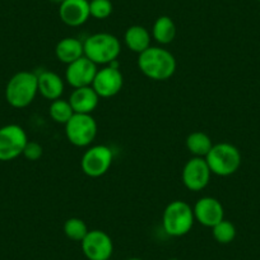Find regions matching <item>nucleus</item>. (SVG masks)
<instances>
[{"mask_svg":"<svg viewBox=\"0 0 260 260\" xmlns=\"http://www.w3.org/2000/svg\"><path fill=\"white\" fill-rule=\"evenodd\" d=\"M138 68L152 81H167L176 72V59L169 50L151 46L139 54Z\"/></svg>","mask_w":260,"mask_h":260,"instance_id":"f257e3e1","label":"nucleus"},{"mask_svg":"<svg viewBox=\"0 0 260 260\" xmlns=\"http://www.w3.org/2000/svg\"><path fill=\"white\" fill-rule=\"evenodd\" d=\"M39 93L37 74L32 72H18L9 79L6 88L7 102L14 109H24L34 102Z\"/></svg>","mask_w":260,"mask_h":260,"instance_id":"f03ea898","label":"nucleus"},{"mask_svg":"<svg viewBox=\"0 0 260 260\" xmlns=\"http://www.w3.org/2000/svg\"><path fill=\"white\" fill-rule=\"evenodd\" d=\"M84 56L99 65H107L116 61L121 52L119 39L111 34L101 32L87 37L83 42Z\"/></svg>","mask_w":260,"mask_h":260,"instance_id":"7ed1b4c3","label":"nucleus"},{"mask_svg":"<svg viewBox=\"0 0 260 260\" xmlns=\"http://www.w3.org/2000/svg\"><path fill=\"white\" fill-rule=\"evenodd\" d=\"M194 211L184 201H174L165 208L162 226L169 236L180 237L189 234L194 226Z\"/></svg>","mask_w":260,"mask_h":260,"instance_id":"20e7f679","label":"nucleus"},{"mask_svg":"<svg viewBox=\"0 0 260 260\" xmlns=\"http://www.w3.org/2000/svg\"><path fill=\"white\" fill-rule=\"evenodd\" d=\"M206 161L212 174L217 176H230L234 175L241 165V153L231 143L213 144Z\"/></svg>","mask_w":260,"mask_h":260,"instance_id":"39448f33","label":"nucleus"},{"mask_svg":"<svg viewBox=\"0 0 260 260\" xmlns=\"http://www.w3.org/2000/svg\"><path fill=\"white\" fill-rule=\"evenodd\" d=\"M65 134L73 146H89L97 136L96 120L91 114H74L65 124Z\"/></svg>","mask_w":260,"mask_h":260,"instance_id":"423d86ee","label":"nucleus"},{"mask_svg":"<svg viewBox=\"0 0 260 260\" xmlns=\"http://www.w3.org/2000/svg\"><path fill=\"white\" fill-rule=\"evenodd\" d=\"M28 138L22 126L8 124L0 127V161L8 162L23 153Z\"/></svg>","mask_w":260,"mask_h":260,"instance_id":"0eeeda50","label":"nucleus"},{"mask_svg":"<svg viewBox=\"0 0 260 260\" xmlns=\"http://www.w3.org/2000/svg\"><path fill=\"white\" fill-rule=\"evenodd\" d=\"M114 159L111 148L104 144L93 146L84 152L81 161L82 171L89 177L104 176L110 170Z\"/></svg>","mask_w":260,"mask_h":260,"instance_id":"6e6552de","label":"nucleus"},{"mask_svg":"<svg viewBox=\"0 0 260 260\" xmlns=\"http://www.w3.org/2000/svg\"><path fill=\"white\" fill-rule=\"evenodd\" d=\"M81 244L82 251L88 260H109L114 252L111 237L101 230H91Z\"/></svg>","mask_w":260,"mask_h":260,"instance_id":"1a4fd4ad","label":"nucleus"},{"mask_svg":"<svg viewBox=\"0 0 260 260\" xmlns=\"http://www.w3.org/2000/svg\"><path fill=\"white\" fill-rule=\"evenodd\" d=\"M212 171L203 157H192L182 169V182L191 191H201L211 180Z\"/></svg>","mask_w":260,"mask_h":260,"instance_id":"9d476101","label":"nucleus"},{"mask_svg":"<svg viewBox=\"0 0 260 260\" xmlns=\"http://www.w3.org/2000/svg\"><path fill=\"white\" fill-rule=\"evenodd\" d=\"M124 84V77L117 67L109 65L97 71L92 87L99 94L100 99H110L121 91Z\"/></svg>","mask_w":260,"mask_h":260,"instance_id":"9b49d317","label":"nucleus"},{"mask_svg":"<svg viewBox=\"0 0 260 260\" xmlns=\"http://www.w3.org/2000/svg\"><path fill=\"white\" fill-rule=\"evenodd\" d=\"M97 65L86 56L76 60L68 65L65 72V79L73 88L92 86L97 74Z\"/></svg>","mask_w":260,"mask_h":260,"instance_id":"f8f14e48","label":"nucleus"},{"mask_svg":"<svg viewBox=\"0 0 260 260\" xmlns=\"http://www.w3.org/2000/svg\"><path fill=\"white\" fill-rule=\"evenodd\" d=\"M195 219L206 227H214L217 223L224 219V209L221 202L212 197H204L195 203L194 208Z\"/></svg>","mask_w":260,"mask_h":260,"instance_id":"ddd939ff","label":"nucleus"},{"mask_svg":"<svg viewBox=\"0 0 260 260\" xmlns=\"http://www.w3.org/2000/svg\"><path fill=\"white\" fill-rule=\"evenodd\" d=\"M59 17L67 26H82L91 17L89 0H65L59 7Z\"/></svg>","mask_w":260,"mask_h":260,"instance_id":"4468645a","label":"nucleus"},{"mask_svg":"<svg viewBox=\"0 0 260 260\" xmlns=\"http://www.w3.org/2000/svg\"><path fill=\"white\" fill-rule=\"evenodd\" d=\"M99 102L100 96L92 86L74 88L69 97V104L74 114H92L96 110Z\"/></svg>","mask_w":260,"mask_h":260,"instance_id":"2eb2a0df","label":"nucleus"},{"mask_svg":"<svg viewBox=\"0 0 260 260\" xmlns=\"http://www.w3.org/2000/svg\"><path fill=\"white\" fill-rule=\"evenodd\" d=\"M39 79V93L44 99L55 101V100L61 99L64 93V81L59 74L54 72H42L37 76Z\"/></svg>","mask_w":260,"mask_h":260,"instance_id":"dca6fc26","label":"nucleus"},{"mask_svg":"<svg viewBox=\"0 0 260 260\" xmlns=\"http://www.w3.org/2000/svg\"><path fill=\"white\" fill-rule=\"evenodd\" d=\"M55 55L57 60L64 64L69 65L76 60L84 56L83 42L79 41L76 37H65L60 40L55 46Z\"/></svg>","mask_w":260,"mask_h":260,"instance_id":"f3484780","label":"nucleus"},{"mask_svg":"<svg viewBox=\"0 0 260 260\" xmlns=\"http://www.w3.org/2000/svg\"><path fill=\"white\" fill-rule=\"evenodd\" d=\"M124 41L127 49L137 54H142L148 47H151V34L146 27L134 24L125 31Z\"/></svg>","mask_w":260,"mask_h":260,"instance_id":"a211bd4d","label":"nucleus"},{"mask_svg":"<svg viewBox=\"0 0 260 260\" xmlns=\"http://www.w3.org/2000/svg\"><path fill=\"white\" fill-rule=\"evenodd\" d=\"M152 36L158 44L169 45L176 37V26L169 16H161L156 19L152 28Z\"/></svg>","mask_w":260,"mask_h":260,"instance_id":"6ab92c4d","label":"nucleus"},{"mask_svg":"<svg viewBox=\"0 0 260 260\" xmlns=\"http://www.w3.org/2000/svg\"><path fill=\"white\" fill-rule=\"evenodd\" d=\"M212 147H213L212 139L203 132H194V133L189 134L186 138L187 151L191 154H194V157H203V158H206V156L209 153Z\"/></svg>","mask_w":260,"mask_h":260,"instance_id":"aec40b11","label":"nucleus"},{"mask_svg":"<svg viewBox=\"0 0 260 260\" xmlns=\"http://www.w3.org/2000/svg\"><path fill=\"white\" fill-rule=\"evenodd\" d=\"M50 116L57 124L65 125L69 120L72 119V116L74 115L73 109H72L69 101H65V100H55L50 105Z\"/></svg>","mask_w":260,"mask_h":260,"instance_id":"412c9836","label":"nucleus"},{"mask_svg":"<svg viewBox=\"0 0 260 260\" xmlns=\"http://www.w3.org/2000/svg\"><path fill=\"white\" fill-rule=\"evenodd\" d=\"M89 232L88 227H87L86 222L81 218H69L65 221L64 223V234L68 239L73 240V241L82 242L84 237L87 236V234Z\"/></svg>","mask_w":260,"mask_h":260,"instance_id":"4be33fe9","label":"nucleus"},{"mask_svg":"<svg viewBox=\"0 0 260 260\" xmlns=\"http://www.w3.org/2000/svg\"><path fill=\"white\" fill-rule=\"evenodd\" d=\"M212 234H213L214 240L219 244H230L236 237V227L232 222L227 221V219H222L219 223L212 227Z\"/></svg>","mask_w":260,"mask_h":260,"instance_id":"5701e85b","label":"nucleus"},{"mask_svg":"<svg viewBox=\"0 0 260 260\" xmlns=\"http://www.w3.org/2000/svg\"><path fill=\"white\" fill-rule=\"evenodd\" d=\"M112 13L111 0H89V14L96 19H106Z\"/></svg>","mask_w":260,"mask_h":260,"instance_id":"b1692460","label":"nucleus"},{"mask_svg":"<svg viewBox=\"0 0 260 260\" xmlns=\"http://www.w3.org/2000/svg\"><path fill=\"white\" fill-rule=\"evenodd\" d=\"M44 153V149H42L41 144L36 143V142H27L26 147L23 149V156L26 157L28 161H37L42 157Z\"/></svg>","mask_w":260,"mask_h":260,"instance_id":"393cba45","label":"nucleus"},{"mask_svg":"<svg viewBox=\"0 0 260 260\" xmlns=\"http://www.w3.org/2000/svg\"><path fill=\"white\" fill-rule=\"evenodd\" d=\"M50 2H54V3H59V4H61L62 2H65V0H50Z\"/></svg>","mask_w":260,"mask_h":260,"instance_id":"a878e982","label":"nucleus"},{"mask_svg":"<svg viewBox=\"0 0 260 260\" xmlns=\"http://www.w3.org/2000/svg\"><path fill=\"white\" fill-rule=\"evenodd\" d=\"M126 260H143V259H141V257H129V259Z\"/></svg>","mask_w":260,"mask_h":260,"instance_id":"bb28decb","label":"nucleus"},{"mask_svg":"<svg viewBox=\"0 0 260 260\" xmlns=\"http://www.w3.org/2000/svg\"><path fill=\"white\" fill-rule=\"evenodd\" d=\"M169 260H179V259H176V257H171V259H169Z\"/></svg>","mask_w":260,"mask_h":260,"instance_id":"cd10ccee","label":"nucleus"},{"mask_svg":"<svg viewBox=\"0 0 260 260\" xmlns=\"http://www.w3.org/2000/svg\"><path fill=\"white\" fill-rule=\"evenodd\" d=\"M257 2H260V0H257Z\"/></svg>","mask_w":260,"mask_h":260,"instance_id":"c85d7f7f","label":"nucleus"}]
</instances>
